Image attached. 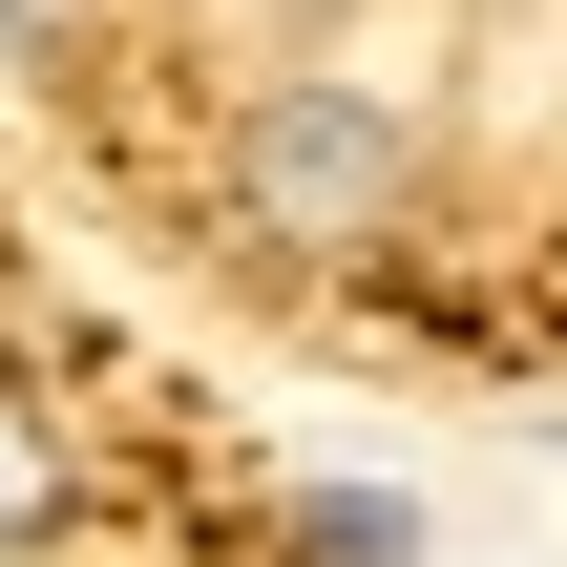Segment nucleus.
I'll use <instances>...</instances> for the list:
<instances>
[{
  "instance_id": "f257e3e1",
  "label": "nucleus",
  "mask_w": 567,
  "mask_h": 567,
  "mask_svg": "<svg viewBox=\"0 0 567 567\" xmlns=\"http://www.w3.org/2000/svg\"><path fill=\"white\" fill-rule=\"evenodd\" d=\"M400 210H421V126H400L379 84L295 63V84H252V105H231V231H252V252L337 274V252H379Z\"/></svg>"
},
{
  "instance_id": "f03ea898",
  "label": "nucleus",
  "mask_w": 567,
  "mask_h": 567,
  "mask_svg": "<svg viewBox=\"0 0 567 567\" xmlns=\"http://www.w3.org/2000/svg\"><path fill=\"white\" fill-rule=\"evenodd\" d=\"M63 526H84V442H63L42 379H0V567H42Z\"/></svg>"
},
{
  "instance_id": "7ed1b4c3",
  "label": "nucleus",
  "mask_w": 567,
  "mask_h": 567,
  "mask_svg": "<svg viewBox=\"0 0 567 567\" xmlns=\"http://www.w3.org/2000/svg\"><path fill=\"white\" fill-rule=\"evenodd\" d=\"M295 567H421V505L400 484H295Z\"/></svg>"
},
{
  "instance_id": "20e7f679",
  "label": "nucleus",
  "mask_w": 567,
  "mask_h": 567,
  "mask_svg": "<svg viewBox=\"0 0 567 567\" xmlns=\"http://www.w3.org/2000/svg\"><path fill=\"white\" fill-rule=\"evenodd\" d=\"M84 21H105V0H0V84H42V63H63Z\"/></svg>"
}]
</instances>
